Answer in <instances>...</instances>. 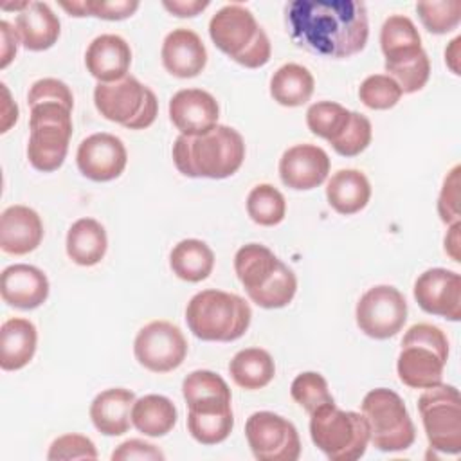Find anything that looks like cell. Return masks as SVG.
I'll list each match as a JSON object with an SVG mask.
<instances>
[{"mask_svg":"<svg viewBox=\"0 0 461 461\" xmlns=\"http://www.w3.org/2000/svg\"><path fill=\"white\" fill-rule=\"evenodd\" d=\"M94 104L104 119L130 130L151 126L158 112V101L153 90L133 76H124L113 83H97L94 88Z\"/></svg>","mask_w":461,"mask_h":461,"instance_id":"cell-9","label":"cell"},{"mask_svg":"<svg viewBox=\"0 0 461 461\" xmlns=\"http://www.w3.org/2000/svg\"><path fill=\"white\" fill-rule=\"evenodd\" d=\"M351 119V110L333 101L313 103L306 112V124L313 135L326 139L330 144L344 131Z\"/></svg>","mask_w":461,"mask_h":461,"instance_id":"cell-35","label":"cell"},{"mask_svg":"<svg viewBox=\"0 0 461 461\" xmlns=\"http://www.w3.org/2000/svg\"><path fill=\"white\" fill-rule=\"evenodd\" d=\"M249 303L223 290H202L191 297L185 308V322L194 337L209 342H230L250 326Z\"/></svg>","mask_w":461,"mask_h":461,"instance_id":"cell-4","label":"cell"},{"mask_svg":"<svg viewBox=\"0 0 461 461\" xmlns=\"http://www.w3.org/2000/svg\"><path fill=\"white\" fill-rule=\"evenodd\" d=\"M86 70L99 83H113L128 76L131 49L119 34H101L94 38L85 54Z\"/></svg>","mask_w":461,"mask_h":461,"instance_id":"cell-22","label":"cell"},{"mask_svg":"<svg viewBox=\"0 0 461 461\" xmlns=\"http://www.w3.org/2000/svg\"><path fill=\"white\" fill-rule=\"evenodd\" d=\"M0 294L9 306L34 310L49 297V279L32 265H9L0 277Z\"/></svg>","mask_w":461,"mask_h":461,"instance_id":"cell-19","label":"cell"},{"mask_svg":"<svg viewBox=\"0 0 461 461\" xmlns=\"http://www.w3.org/2000/svg\"><path fill=\"white\" fill-rule=\"evenodd\" d=\"M182 393L189 412L218 414L232 411L230 389L227 382L212 371L198 369L189 373L182 382Z\"/></svg>","mask_w":461,"mask_h":461,"instance_id":"cell-23","label":"cell"},{"mask_svg":"<svg viewBox=\"0 0 461 461\" xmlns=\"http://www.w3.org/2000/svg\"><path fill=\"white\" fill-rule=\"evenodd\" d=\"M357 324L371 339L394 337L407 321V303L402 292L389 285L369 288L357 303Z\"/></svg>","mask_w":461,"mask_h":461,"instance_id":"cell-13","label":"cell"},{"mask_svg":"<svg viewBox=\"0 0 461 461\" xmlns=\"http://www.w3.org/2000/svg\"><path fill=\"white\" fill-rule=\"evenodd\" d=\"M2 94H4V106H2V133L7 131L16 121H18V106L11 101L7 86L2 83Z\"/></svg>","mask_w":461,"mask_h":461,"instance_id":"cell-49","label":"cell"},{"mask_svg":"<svg viewBox=\"0 0 461 461\" xmlns=\"http://www.w3.org/2000/svg\"><path fill=\"white\" fill-rule=\"evenodd\" d=\"M418 411L429 445L445 454L461 450V398L454 385L438 384L425 389Z\"/></svg>","mask_w":461,"mask_h":461,"instance_id":"cell-11","label":"cell"},{"mask_svg":"<svg viewBox=\"0 0 461 461\" xmlns=\"http://www.w3.org/2000/svg\"><path fill=\"white\" fill-rule=\"evenodd\" d=\"M234 427L232 411L218 414L187 412V429L191 436L202 445H216L227 439Z\"/></svg>","mask_w":461,"mask_h":461,"instance_id":"cell-37","label":"cell"},{"mask_svg":"<svg viewBox=\"0 0 461 461\" xmlns=\"http://www.w3.org/2000/svg\"><path fill=\"white\" fill-rule=\"evenodd\" d=\"M216 99L200 88L178 90L169 101V119L180 135H200L218 124Z\"/></svg>","mask_w":461,"mask_h":461,"instance_id":"cell-18","label":"cell"},{"mask_svg":"<svg viewBox=\"0 0 461 461\" xmlns=\"http://www.w3.org/2000/svg\"><path fill=\"white\" fill-rule=\"evenodd\" d=\"M162 5L175 16L185 18V16H196L198 13H202L209 5V2H205V0H173V2L166 0V2H162Z\"/></svg>","mask_w":461,"mask_h":461,"instance_id":"cell-48","label":"cell"},{"mask_svg":"<svg viewBox=\"0 0 461 461\" xmlns=\"http://www.w3.org/2000/svg\"><path fill=\"white\" fill-rule=\"evenodd\" d=\"M36 326L23 317L7 319L0 328V366L4 371L25 367L36 351Z\"/></svg>","mask_w":461,"mask_h":461,"instance_id":"cell-26","label":"cell"},{"mask_svg":"<svg viewBox=\"0 0 461 461\" xmlns=\"http://www.w3.org/2000/svg\"><path fill=\"white\" fill-rule=\"evenodd\" d=\"M245 436L259 461H295L301 456V439L294 423L270 411L250 414Z\"/></svg>","mask_w":461,"mask_h":461,"instance_id":"cell-12","label":"cell"},{"mask_svg":"<svg viewBox=\"0 0 461 461\" xmlns=\"http://www.w3.org/2000/svg\"><path fill=\"white\" fill-rule=\"evenodd\" d=\"M113 461H131V459H164V454L151 443H146L142 439H128L121 443L113 452H112Z\"/></svg>","mask_w":461,"mask_h":461,"instance_id":"cell-46","label":"cell"},{"mask_svg":"<svg viewBox=\"0 0 461 461\" xmlns=\"http://www.w3.org/2000/svg\"><path fill=\"white\" fill-rule=\"evenodd\" d=\"M418 16L423 27L432 34H445L457 27L461 20L459 0H439V2H418Z\"/></svg>","mask_w":461,"mask_h":461,"instance_id":"cell-38","label":"cell"},{"mask_svg":"<svg viewBox=\"0 0 461 461\" xmlns=\"http://www.w3.org/2000/svg\"><path fill=\"white\" fill-rule=\"evenodd\" d=\"M234 270L250 301L261 308H283L295 295V274L265 245H243L234 256Z\"/></svg>","mask_w":461,"mask_h":461,"instance_id":"cell-3","label":"cell"},{"mask_svg":"<svg viewBox=\"0 0 461 461\" xmlns=\"http://www.w3.org/2000/svg\"><path fill=\"white\" fill-rule=\"evenodd\" d=\"M310 436L328 459L355 461L366 454L369 427L364 414L342 411L330 402L310 414Z\"/></svg>","mask_w":461,"mask_h":461,"instance_id":"cell-7","label":"cell"},{"mask_svg":"<svg viewBox=\"0 0 461 461\" xmlns=\"http://www.w3.org/2000/svg\"><path fill=\"white\" fill-rule=\"evenodd\" d=\"M459 166H454L452 171L445 176L439 198H438V212L443 223L459 221Z\"/></svg>","mask_w":461,"mask_h":461,"instance_id":"cell-45","label":"cell"},{"mask_svg":"<svg viewBox=\"0 0 461 461\" xmlns=\"http://www.w3.org/2000/svg\"><path fill=\"white\" fill-rule=\"evenodd\" d=\"M59 20L45 2H27L16 14L14 29L27 50H47L59 38Z\"/></svg>","mask_w":461,"mask_h":461,"instance_id":"cell-24","label":"cell"},{"mask_svg":"<svg viewBox=\"0 0 461 461\" xmlns=\"http://www.w3.org/2000/svg\"><path fill=\"white\" fill-rule=\"evenodd\" d=\"M418 306L448 321L461 319V276L447 268H429L414 283Z\"/></svg>","mask_w":461,"mask_h":461,"instance_id":"cell-15","label":"cell"},{"mask_svg":"<svg viewBox=\"0 0 461 461\" xmlns=\"http://www.w3.org/2000/svg\"><path fill=\"white\" fill-rule=\"evenodd\" d=\"M0 34H2V63H0V67L5 68L11 63V59L16 56L18 34H16V29H13V25L5 20L0 22Z\"/></svg>","mask_w":461,"mask_h":461,"instance_id":"cell-47","label":"cell"},{"mask_svg":"<svg viewBox=\"0 0 461 461\" xmlns=\"http://www.w3.org/2000/svg\"><path fill=\"white\" fill-rule=\"evenodd\" d=\"M243 158V137L225 124L200 135H178L173 144L176 169L191 178H227L240 169Z\"/></svg>","mask_w":461,"mask_h":461,"instance_id":"cell-2","label":"cell"},{"mask_svg":"<svg viewBox=\"0 0 461 461\" xmlns=\"http://www.w3.org/2000/svg\"><path fill=\"white\" fill-rule=\"evenodd\" d=\"M175 403L162 394H146L131 407V423L144 436L158 438L171 432L176 423Z\"/></svg>","mask_w":461,"mask_h":461,"instance_id":"cell-29","label":"cell"},{"mask_svg":"<svg viewBox=\"0 0 461 461\" xmlns=\"http://www.w3.org/2000/svg\"><path fill=\"white\" fill-rule=\"evenodd\" d=\"M133 353L142 367L153 373H167L184 362L187 340L178 326L167 321H151L137 333Z\"/></svg>","mask_w":461,"mask_h":461,"instance_id":"cell-14","label":"cell"},{"mask_svg":"<svg viewBox=\"0 0 461 461\" xmlns=\"http://www.w3.org/2000/svg\"><path fill=\"white\" fill-rule=\"evenodd\" d=\"M135 394L124 387H112L99 393L90 405V420L104 436L128 432Z\"/></svg>","mask_w":461,"mask_h":461,"instance_id":"cell-25","label":"cell"},{"mask_svg":"<svg viewBox=\"0 0 461 461\" xmlns=\"http://www.w3.org/2000/svg\"><path fill=\"white\" fill-rule=\"evenodd\" d=\"M164 68L182 79L198 76L207 63V50L202 38L185 27L173 29L162 43Z\"/></svg>","mask_w":461,"mask_h":461,"instance_id":"cell-20","label":"cell"},{"mask_svg":"<svg viewBox=\"0 0 461 461\" xmlns=\"http://www.w3.org/2000/svg\"><path fill=\"white\" fill-rule=\"evenodd\" d=\"M247 212L252 221L263 227H272L283 221L286 202L279 189L270 184H259L247 196Z\"/></svg>","mask_w":461,"mask_h":461,"instance_id":"cell-34","label":"cell"},{"mask_svg":"<svg viewBox=\"0 0 461 461\" xmlns=\"http://www.w3.org/2000/svg\"><path fill=\"white\" fill-rule=\"evenodd\" d=\"M43 240L40 214L27 205H11L0 216V249L13 256L32 252Z\"/></svg>","mask_w":461,"mask_h":461,"instance_id":"cell-21","label":"cell"},{"mask_svg":"<svg viewBox=\"0 0 461 461\" xmlns=\"http://www.w3.org/2000/svg\"><path fill=\"white\" fill-rule=\"evenodd\" d=\"M29 106L40 104V103H61L67 108H74V95L70 88L54 77H43L32 83L29 94H27Z\"/></svg>","mask_w":461,"mask_h":461,"instance_id":"cell-44","label":"cell"},{"mask_svg":"<svg viewBox=\"0 0 461 461\" xmlns=\"http://www.w3.org/2000/svg\"><path fill=\"white\" fill-rule=\"evenodd\" d=\"M380 47L385 63L407 59L421 52V38L411 18L403 14H391L380 29Z\"/></svg>","mask_w":461,"mask_h":461,"instance_id":"cell-30","label":"cell"},{"mask_svg":"<svg viewBox=\"0 0 461 461\" xmlns=\"http://www.w3.org/2000/svg\"><path fill=\"white\" fill-rule=\"evenodd\" d=\"M371 122L366 115L351 112V119L344 131L331 142V148L342 157H355L362 153L371 142Z\"/></svg>","mask_w":461,"mask_h":461,"instance_id":"cell-41","label":"cell"},{"mask_svg":"<svg viewBox=\"0 0 461 461\" xmlns=\"http://www.w3.org/2000/svg\"><path fill=\"white\" fill-rule=\"evenodd\" d=\"M106 247V230L94 218L76 220L67 232V254L76 265H97L104 258Z\"/></svg>","mask_w":461,"mask_h":461,"instance_id":"cell-28","label":"cell"},{"mask_svg":"<svg viewBox=\"0 0 461 461\" xmlns=\"http://www.w3.org/2000/svg\"><path fill=\"white\" fill-rule=\"evenodd\" d=\"M139 9L135 0H79L74 4L76 16H97L103 20H124Z\"/></svg>","mask_w":461,"mask_h":461,"instance_id":"cell-42","label":"cell"},{"mask_svg":"<svg viewBox=\"0 0 461 461\" xmlns=\"http://www.w3.org/2000/svg\"><path fill=\"white\" fill-rule=\"evenodd\" d=\"M362 414L369 427V441L382 452L409 448L416 439L414 423L400 394L378 387L362 400Z\"/></svg>","mask_w":461,"mask_h":461,"instance_id":"cell-10","label":"cell"},{"mask_svg":"<svg viewBox=\"0 0 461 461\" xmlns=\"http://www.w3.org/2000/svg\"><path fill=\"white\" fill-rule=\"evenodd\" d=\"M209 36L221 52L247 68H259L270 59L268 36L245 5L227 4L218 9L209 22Z\"/></svg>","mask_w":461,"mask_h":461,"instance_id":"cell-5","label":"cell"},{"mask_svg":"<svg viewBox=\"0 0 461 461\" xmlns=\"http://www.w3.org/2000/svg\"><path fill=\"white\" fill-rule=\"evenodd\" d=\"M47 457L56 459H97L95 445L90 438L81 434H65L52 441Z\"/></svg>","mask_w":461,"mask_h":461,"instance_id":"cell-43","label":"cell"},{"mask_svg":"<svg viewBox=\"0 0 461 461\" xmlns=\"http://www.w3.org/2000/svg\"><path fill=\"white\" fill-rule=\"evenodd\" d=\"M290 394L308 414H312L321 405L333 402L326 378L315 371L297 375L290 385Z\"/></svg>","mask_w":461,"mask_h":461,"instance_id":"cell-39","label":"cell"},{"mask_svg":"<svg viewBox=\"0 0 461 461\" xmlns=\"http://www.w3.org/2000/svg\"><path fill=\"white\" fill-rule=\"evenodd\" d=\"M76 162L86 178L94 182H108L124 171L128 153L119 137L101 131L81 140Z\"/></svg>","mask_w":461,"mask_h":461,"instance_id":"cell-16","label":"cell"},{"mask_svg":"<svg viewBox=\"0 0 461 461\" xmlns=\"http://www.w3.org/2000/svg\"><path fill=\"white\" fill-rule=\"evenodd\" d=\"M459 227H461L459 221L452 223L450 232L445 238V250L452 256L454 261H459V252H457V249H459Z\"/></svg>","mask_w":461,"mask_h":461,"instance_id":"cell-50","label":"cell"},{"mask_svg":"<svg viewBox=\"0 0 461 461\" xmlns=\"http://www.w3.org/2000/svg\"><path fill=\"white\" fill-rule=\"evenodd\" d=\"M358 97L371 110H389L400 101L402 90L387 74H373L362 81Z\"/></svg>","mask_w":461,"mask_h":461,"instance_id":"cell-40","label":"cell"},{"mask_svg":"<svg viewBox=\"0 0 461 461\" xmlns=\"http://www.w3.org/2000/svg\"><path fill=\"white\" fill-rule=\"evenodd\" d=\"M387 76L396 81L402 94H412L425 86L430 76V61L425 50L412 58L400 59L394 63H385Z\"/></svg>","mask_w":461,"mask_h":461,"instance_id":"cell-36","label":"cell"},{"mask_svg":"<svg viewBox=\"0 0 461 461\" xmlns=\"http://www.w3.org/2000/svg\"><path fill=\"white\" fill-rule=\"evenodd\" d=\"M330 173L328 153L313 144H295L279 160V176L290 189L308 191L321 185Z\"/></svg>","mask_w":461,"mask_h":461,"instance_id":"cell-17","label":"cell"},{"mask_svg":"<svg viewBox=\"0 0 461 461\" xmlns=\"http://www.w3.org/2000/svg\"><path fill=\"white\" fill-rule=\"evenodd\" d=\"M448 360L445 333L429 322H418L402 339L396 371L402 384L412 389H429L441 384L443 367Z\"/></svg>","mask_w":461,"mask_h":461,"instance_id":"cell-6","label":"cell"},{"mask_svg":"<svg viewBox=\"0 0 461 461\" xmlns=\"http://www.w3.org/2000/svg\"><path fill=\"white\" fill-rule=\"evenodd\" d=\"M169 267L176 277L189 283H198L209 277L212 272L214 254L202 240H182L169 254Z\"/></svg>","mask_w":461,"mask_h":461,"instance_id":"cell-32","label":"cell"},{"mask_svg":"<svg viewBox=\"0 0 461 461\" xmlns=\"http://www.w3.org/2000/svg\"><path fill=\"white\" fill-rule=\"evenodd\" d=\"M328 203L339 214H355L362 211L371 198V185L358 169H339L326 185Z\"/></svg>","mask_w":461,"mask_h":461,"instance_id":"cell-27","label":"cell"},{"mask_svg":"<svg viewBox=\"0 0 461 461\" xmlns=\"http://www.w3.org/2000/svg\"><path fill=\"white\" fill-rule=\"evenodd\" d=\"M229 373L236 385L247 391L263 389L276 375V366L268 351L261 348H247L238 351L230 364Z\"/></svg>","mask_w":461,"mask_h":461,"instance_id":"cell-31","label":"cell"},{"mask_svg":"<svg viewBox=\"0 0 461 461\" xmlns=\"http://www.w3.org/2000/svg\"><path fill=\"white\" fill-rule=\"evenodd\" d=\"M285 14L292 40L313 54L348 58L367 43L369 23L364 2L294 0Z\"/></svg>","mask_w":461,"mask_h":461,"instance_id":"cell-1","label":"cell"},{"mask_svg":"<svg viewBox=\"0 0 461 461\" xmlns=\"http://www.w3.org/2000/svg\"><path fill=\"white\" fill-rule=\"evenodd\" d=\"M72 110L61 103L31 106L27 157L34 169L50 173L61 167L72 137Z\"/></svg>","mask_w":461,"mask_h":461,"instance_id":"cell-8","label":"cell"},{"mask_svg":"<svg viewBox=\"0 0 461 461\" xmlns=\"http://www.w3.org/2000/svg\"><path fill=\"white\" fill-rule=\"evenodd\" d=\"M313 76L299 63H286L279 67L270 79V95L283 106H301L310 101L313 94Z\"/></svg>","mask_w":461,"mask_h":461,"instance_id":"cell-33","label":"cell"}]
</instances>
